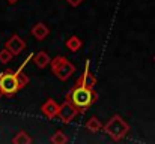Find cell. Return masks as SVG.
I'll return each instance as SVG.
<instances>
[{"label":"cell","instance_id":"obj_11","mask_svg":"<svg viewBox=\"0 0 155 144\" xmlns=\"http://www.w3.org/2000/svg\"><path fill=\"white\" fill-rule=\"evenodd\" d=\"M86 129L89 131V132H92V134H97L98 131H101L103 129V123L100 122V119L98 117H91L87 122H86Z\"/></svg>","mask_w":155,"mask_h":144},{"label":"cell","instance_id":"obj_19","mask_svg":"<svg viewBox=\"0 0 155 144\" xmlns=\"http://www.w3.org/2000/svg\"><path fill=\"white\" fill-rule=\"evenodd\" d=\"M154 62H155V56H154Z\"/></svg>","mask_w":155,"mask_h":144},{"label":"cell","instance_id":"obj_10","mask_svg":"<svg viewBox=\"0 0 155 144\" xmlns=\"http://www.w3.org/2000/svg\"><path fill=\"white\" fill-rule=\"evenodd\" d=\"M33 62H35V65H36L39 69H44L45 66L50 65L51 59H50L48 53H45V51H38V53L33 56Z\"/></svg>","mask_w":155,"mask_h":144},{"label":"cell","instance_id":"obj_20","mask_svg":"<svg viewBox=\"0 0 155 144\" xmlns=\"http://www.w3.org/2000/svg\"><path fill=\"white\" fill-rule=\"evenodd\" d=\"M0 93H2V92H0Z\"/></svg>","mask_w":155,"mask_h":144},{"label":"cell","instance_id":"obj_17","mask_svg":"<svg viewBox=\"0 0 155 144\" xmlns=\"http://www.w3.org/2000/svg\"><path fill=\"white\" fill-rule=\"evenodd\" d=\"M66 2H68V5L72 6V8H77V6H80V5L83 3V0H66Z\"/></svg>","mask_w":155,"mask_h":144},{"label":"cell","instance_id":"obj_15","mask_svg":"<svg viewBox=\"0 0 155 144\" xmlns=\"http://www.w3.org/2000/svg\"><path fill=\"white\" fill-rule=\"evenodd\" d=\"M17 80H18V86H20V89H23V87H26V86L29 84V77H27L26 74H23L21 71L17 72Z\"/></svg>","mask_w":155,"mask_h":144},{"label":"cell","instance_id":"obj_1","mask_svg":"<svg viewBox=\"0 0 155 144\" xmlns=\"http://www.w3.org/2000/svg\"><path fill=\"white\" fill-rule=\"evenodd\" d=\"M97 92L91 87L86 86H75L71 93H68L66 98H71V102L78 108V111H84L86 108H89L92 104L97 102Z\"/></svg>","mask_w":155,"mask_h":144},{"label":"cell","instance_id":"obj_16","mask_svg":"<svg viewBox=\"0 0 155 144\" xmlns=\"http://www.w3.org/2000/svg\"><path fill=\"white\" fill-rule=\"evenodd\" d=\"M11 59H12V53L8 48L0 51V62L2 63H8V62H11Z\"/></svg>","mask_w":155,"mask_h":144},{"label":"cell","instance_id":"obj_6","mask_svg":"<svg viewBox=\"0 0 155 144\" xmlns=\"http://www.w3.org/2000/svg\"><path fill=\"white\" fill-rule=\"evenodd\" d=\"M95 84H97V78H95V75L91 72V60H86V63H84V71H83V74H81V77L78 78V81H77L75 86H86V87L94 89Z\"/></svg>","mask_w":155,"mask_h":144},{"label":"cell","instance_id":"obj_8","mask_svg":"<svg viewBox=\"0 0 155 144\" xmlns=\"http://www.w3.org/2000/svg\"><path fill=\"white\" fill-rule=\"evenodd\" d=\"M41 110H42V113H44V116L47 117V119H54L56 116H57V111H59V105H57V102L54 101V99H47L44 104H42V107H41Z\"/></svg>","mask_w":155,"mask_h":144},{"label":"cell","instance_id":"obj_13","mask_svg":"<svg viewBox=\"0 0 155 144\" xmlns=\"http://www.w3.org/2000/svg\"><path fill=\"white\" fill-rule=\"evenodd\" d=\"M50 141L53 144H65V143H68V137L63 134V131H56Z\"/></svg>","mask_w":155,"mask_h":144},{"label":"cell","instance_id":"obj_5","mask_svg":"<svg viewBox=\"0 0 155 144\" xmlns=\"http://www.w3.org/2000/svg\"><path fill=\"white\" fill-rule=\"evenodd\" d=\"M77 114H78V108L69 101V98H66L65 102L59 105L57 116H59V119H60L62 123H71Z\"/></svg>","mask_w":155,"mask_h":144},{"label":"cell","instance_id":"obj_4","mask_svg":"<svg viewBox=\"0 0 155 144\" xmlns=\"http://www.w3.org/2000/svg\"><path fill=\"white\" fill-rule=\"evenodd\" d=\"M18 89H20V86H18L17 74H14L12 71H6L0 75V92L2 93L14 95Z\"/></svg>","mask_w":155,"mask_h":144},{"label":"cell","instance_id":"obj_18","mask_svg":"<svg viewBox=\"0 0 155 144\" xmlns=\"http://www.w3.org/2000/svg\"><path fill=\"white\" fill-rule=\"evenodd\" d=\"M8 2H9V3H17L18 0H8Z\"/></svg>","mask_w":155,"mask_h":144},{"label":"cell","instance_id":"obj_12","mask_svg":"<svg viewBox=\"0 0 155 144\" xmlns=\"http://www.w3.org/2000/svg\"><path fill=\"white\" fill-rule=\"evenodd\" d=\"M81 47H83V42H81V39H80L78 36L72 35L71 38H68V41H66V48H68L71 53H77Z\"/></svg>","mask_w":155,"mask_h":144},{"label":"cell","instance_id":"obj_2","mask_svg":"<svg viewBox=\"0 0 155 144\" xmlns=\"http://www.w3.org/2000/svg\"><path fill=\"white\" fill-rule=\"evenodd\" d=\"M104 132L113 140V141H120L122 138H125L130 132V125L117 114H114L103 128Z\"/></svg>","mask_w":155,"mask_h":144},{"label":"cell","instance_id":"obj_3","mask_svg":"<svg viewBox=\"0 0 155 144\" xmlns=\"http://www.w3.org/2000/svg\"><path fill=\"white\" fill-rule=\"evenodd\" d=\"M51 72L53 75L60 80V81H68L74 74H75V66L63 56H59V57H54L51 62Z\"/></svg>","mask_w":155,"mask_h":144},{"label":"cell","instance_id":"obj_9","mask_svg":"<svg viewBox=\"0 0 155 144\" xmlns=\"http://www.w3.org/2000/svg\"><path fill=\"white\" fill-rule=\"evenodd\" d=\"M30 33H32V36H33L35 39L44 41V39L50 35V29H48V26L44 24V23H36V24L32 27Z\"/></svg>","mask_w":155,"mask_h":144},{"label":"cell","instance_id":"obj_14","mask_svg":"<svg viewBox=\"0 0 155 144\" xmlns=\"http://www.w3.org/2000/svg\"><path fill=\"white\" fill-rule=\"evenodd\" d=\"M12 143H15V144H29V143H32V138L26 134V132H18L17 134V137L12 140Z\"/></svg>","mask_w":155,"mask_h":144},{"label":"cell","instance_id":"obj_7","mask_svg":"<svg viewBox=\"0 0 155 144\" xmlns=\"http://www.w3.org/2000/svg\"><path fill=\"white\" fill-rule=\"evenodd\" d=\"M6 48L12 53V56H18V54H21V53L24 51L26 42H24L18 35H12V36L9 38V41L6 42Z\"/></svg>","mask_w":155,"mask_h":144}]
</instances>
